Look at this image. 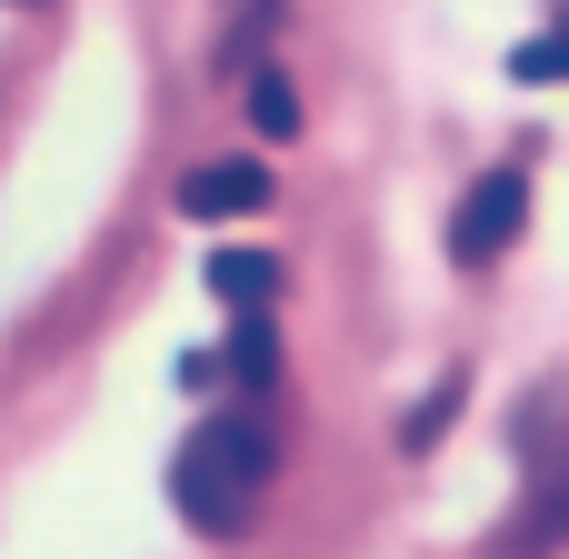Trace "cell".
Returning <instances> with one entry per match:
<instances>
[{
	"label": "cell",
	"mask_w": 569,
	"mask_h": 559,
	"mask_svg": "<svg viewBox=\"0 0 569 559\" xmlns=\"http://www.w3.org/2000/svg\"><path fill=\"white\" fill-rule=\"evenodd\" d=\"M510 80H530V90H540V80H569V20H560V30H540V40H520V50H510Z\"/></svg>",
	"instance_id": "cell-9"
},
{
	"label": "cell",
	"mask_w": 569,
	"mask_h": 559,
	"mask_svg": "<svg viewBox=\"0 0 569 559\" xmlns=\"http://www.w3.org/2000/svg\"><path fill=\"white\" fill-rule=\"evenodd\" d=\"M220 360H230V380H240V390H270V380H280V330H270V310H240Z\"/></svg>",
	"instance_id": "cell-5"
},
{
	"label": "cell",
	"mask_w": 569,
	"mask_h": 559,
	"mask_svg": "<svg viewBox=\"0 0 569 559\" xmlns=\"http://www.w3.org/2000/svg\"><path fill=\"white\" fill-rule=\"evenodd\" d=\"M270 470H280L270 420H260V410H220V420H200V430L180 440V460H170V500H180L190 530L240 540L250 510H260V490H270Z\"/></svg>",
	"instance_id": "cell-1"
},
{
	"label": "cell",
	"mask_w": 569,
	"mask_h": 559,
	"mask_svg": "<svg viewBox=\"0 0 569 559\" xmlns=\"http://www.w3.org/2000/svg\"><path fill=\"white\" fill-rule=\"evenodd\" d=\"M460 400H470V380L450 370V380H440V390H430V400H420V410L400 420V450H410V460H420V450H440V430L460 420Z\"/></svg>",
	"instance_id": "cell-7"
},
{
	"label": "cell",
	"mask_w": 569,
	"mask_h": 559,
	"mask_svg": "<svg viewBox=\"0 0 569 559\" xmlns=\"http://www.w3.org/2000/svg\"><path fill=\"white\" fill-rule=\"evenodd\" d=\"M250 120H260V140H290V130H300V90H290L280 70H260V80H250Z\"/></svg>",
	"instance_id": "cell-8"
},
{
	"label": "cell",
	"mask_w": 569,
	"mask_h": 559,
	"mask_svg": "<svg viewBox=\"0 0 569 559\" xmlns=\"http://www.w3.org/2000/svg\"><path fill=\"white\" fill-rule=\"evenodd\" d=\"M560 540H569V470L540 490V500H530V520H520L500 550H510V559H540V550H560Z\"/></svg>",
	"instance_id": "cell-6"
},
{
	"label": "cell",
	"mask_w": 569,
	"mask_h": 559,
	"mask_svg": "<svg viewBox=\"0 0 569 559\" xmlns=\"http://www.w3.org/2000/svg\"><path fill=\"white\" fill-rule=\"evenodd\" d=\"M280 200V180L260 170V160H200L190 180H180V210L190 220H240V210H270Z\"/></svg>",
	"instance_id": "cell-3"
},
{
	"label": "cell",
	"mask_w": 569,
	"mask_h": 559,
	"mask_svg": "<svg viewBox=\"0 0 569 559\" xmlns=\"http://www.w3.org/2000/svg\"><path fill=\"white\" fill-rule=\"evenodd\" d=\"M280 280H290L280 250H220V260H210V300H220V310H270Z\"/></svg>",
	"instance_id": "cell-4"
},
{
	"label": "cell",
	"mask_w": 569,
	"mask_h": 559,
	"mask_svg": "<svg viewBox=\"0 0 569 559\" xmlns=\"http://www.w3.org/2000/svg\"><path fill=\"white\" fill-rule=\"evenodd\" d=\"M520 220H530V180H520V170L470 180V200H460V220H450V260H500V250L520 240Z\"/></svg>",
	"instance_id": "cell-2"
}]
</instances>
